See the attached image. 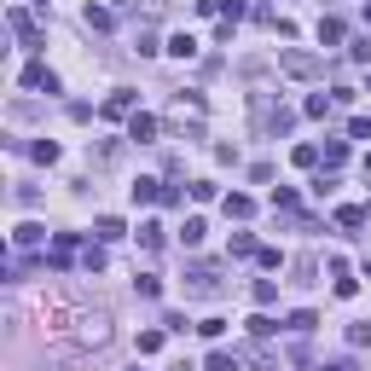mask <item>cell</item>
I'll return each mask as SVG.
<instances>
[{
	"label": "cell",
	"mask_w": 371,
	"mask_h": 371,
	"mask_svg": "<svg viewBox=\"0 0 371 371\" xmlns=\"http://www.w3.org/2000/svg\"><path fill=\"white\" fill-rule=\"evenodd\" d=\"M64 331H70L81 348H105V342H111V313H105V308H93V313L81 308V313L64 325Z\"/></svg>",
	"instance_id": "1"
},
{
	"label": "cell",
	"mask_w": 371,
	"mask_h": 371,
	"mask_svg": "<svg viewBox=\"0 0 371 371\" xmlns=\"http://www.w3.org/2000/svg\"><path fill=\"white\" fill-rule=\"evenodd\" d=\"M220 290V267L198 261V267H186V296H215Z\"/></svg>",
	"instance_id": "2"
},
{
	"label": "cell",
	"mask_w": 371,
	"mask_h": 371,
	"mask_svg": "<svg viewBox=\"0 0 371 371\" xmlns=\"http://www.w3.org/2000/svg\"><path fill=\"white\" fill-rule=\"evenodd\" d=\"M168 122H192V128H203V93H174V105H168Z\"/></svg>",
	"instance_id": "3"
},
{
	"label": "cell",
	"mask_w": 371,
	"mask_h": 371,
	"mask_svg": "<svg viewBox=\"0 0 371 371\" xmlns=\"http://www.w3.org/2000/svg\"><path fill=\"white\" fill-rule=\"evenodd\" d=\"M278 64H285V76H296V81H313V76L325 70V64H319L313 53H296V46H290V53H285V59H278Z\"/></svg>",
	"instance_id": "4"
},
{
	"label": "cell",
	"mask_w": 371,
	"mask_h": 371,
	"mask_svg": "<svg viewBox=\"0 0 371 371\" xmlns=\"http://www.w3.org/2000/svg\"><path fill=\"white\" fill-rule=\"evenodd\" d=\"M24 87L29 93H59V76L46 70V64H24Z\"/></svg>",
	"instance_id": "5"
},
{
	"label": "cell",
	"mask_w": 371,
	"mask_h": 371,
	"mask_svg": "<svg viewBox=\"0 0 371 371\" xmlns=\"http://www.w3.org/2000/svg\"><path fill=\"white\" fill-rule=\"evenodd\" d=\"M128 139H139V146H151V139H157V116L133 111V116H128Z\"/></svg>",
	"instance_id": "6"
},
{
	"label": "cell",
	"mask_w": 371,
	"mask_h": 371,
	"mask_svg": "<svg viewBox=\"0 0 371 371\" xmlns=\"http://www.w3.org/2000/svg\"><path fill=\"white\" fill-rule=\"evenodd\" d=\"M6 24H12V35H18L24 46H41V29L29 24V12H18V6H12V12H6Z\"/></svg>",
	"instance_id": "7"
},
{
	"label": "cell",
	"mask_w": 371,
	"mask_h": 371,
	"mask_svg": "<svg viewBox=\"0 0 371 371\" xmlns=\"http://www.w3.org/2000/svg\"><path fill=\"white\" fill-rule=\"evenodd\" d=\"M105 116H111V122H122V116H133V93H128V87H116V93H111V99H105Z\"/></svg>",
	"instance_id": "8"
},
{
	"label": "cell",
	"mask_w": 371,
	"mask_h": 371,
	"mask_svg": "<svg viewBox=\"0 0 371 371\" xmlns=\"http://www.w3.org/2000/svg\"><path fill=\"white\" fill-rule=\"evenodd\" d=\"M128 192H133V203H163V180H146V174H139Z\"/></svg>",
	"instance_id": "9"
},
{
	"label": "cell",
	"mask_w": 371,
	"mask_h": 371,
	"mask_svg": "<svg viewBox=\"0 0 371 371\" xmlns=\"http://www.w3.org/2000/svg\"><path fill=\"white\" fill-rule=\"evenodd\" d=\"M122 232H128V226H122L116 215H99V220H93V238H99V244H116Z\"/></svg>",
	"instance_id": "10"
},
{
	"label": "cell",
	"mask_w": 371,
	"mask_h": 371,
	"mask_svg": "<svg viewBox=\"0 0 371 371\" xmlns=\"http://www.w3.org/2000/svg\"><path fill=\"white\" fill-rule=\"evenodd\" d=\"M365 220H371V209H360V203H342V209H337V226H348V232L365 226Z\"/></svg>",
	"instance_id": "11"
},
{
	"label": "cell",
	"mask_w": 371,
	"mask_h": 371,
	"mask_svg": "<svg viewBox=\"0 0 371 371\" xmlns=\"http://www.w3.org/2000/svg\"><path fill=\"white\" fill-rule=\"evenodd\" d=\"M41 238H46V232H41V226H35V220H24V226H18V232H12V244H18V250H35V244H41Z\"/></svg>",
	"instance_id": "12"
},
{
	"label": "cell",
	"mask_w": 371,
	"mask_h": 371,
	"mask_svg": "<svg viewBox=\"0 0 371 371\" xmlns=\"http://www.w3.org/2000/svg\"><path fill=\"white\" fill-rule=\"evenodd\" d=\"M238 365H244V360H238V354H226V348H215V354L203 360V371H238Z\"/></svg>",
	"instance_id": "13"
},
{
	"label": "cell",
	"mask_w": 371,
	"mask_h": 371,
	"mask_svg": "<svg viewBox=\"0 0 371 371\" xmlns=\"http://www.w3.org/2000/svg\"><path fill=\"white\" fill-rule=\"evenodd\" d=\"M70 255H76V238L59 232V238H53V267H70Z\"/></svg>",
	"instance_id": "14"
},
{
	"label": "cell",
	"mask_w": 371,
	"mask_h": 371,
	"mask_svg": "<svg viewBox=\"0 0 371 371\" xmlns=\"http://www.w3.org/2000/svg\"><path fill=\"white\" fill-rule=\"evenodd\" d=\"M133 290L146 296V302H157V296H163V278H157V273H139V278H133Z\"/></svg>",
	"instance_id": "15"
},
{
	"label": "cell",
	"mask_w": 371,
	"mask_h": 371,
	"mask_svg": "<svg viewBox=\"0 0 371 371\" xmlns=\"http://www.w3.org/2000/svg\"><path fill=\"white\" fill-rule=\"evenodd\" d=\"M319 46H342V24L337 18H319Z\"/></svg>",
	"instance_id": "16"
},
{
	"label": "cell",
	"mask_w": 371,
	"mask_h": 371,
	"mask_svg": "<svg viewBox=\"0 0 371 371\" xmlns=\"http://www.w3.org/2000/svg\"><path fill=\"white\" fill-rule=\"evenodd\" d=\"M226 215H232V220H250V215H255V203H250L244 192H232V198H226Z\"/></svg>",
	"instance_id": "17"
},
{
	"label": "cell",
	"mask_w": 371,
	"mask_h": 371,
	"mask_svg": "<svg viewBox=\"0 0 371 371\" xmlns=\"http://www.w3.org/2000/svg\"><path fill=\"white\" fill-rule=\"evenodd\" d=\"M273 331H278V319H267V313H255V319H250V337H255V342H267Z\"/></svg>",
	"instance_id": "18"
},
{
	"label": "cell",
	"mask_w": 371,
	"mask_h": 371,
	"mask_svg": "<svg viewBox=\"0 0 371 371\" xmlns=\"http://www.w3.org/2000/svg\"><path fill=\"white\" fill-rule=\"evenodd\" d=\"M285 325H290V337H308V331H313V325H319V319H313V313H308V308H302V313H290V319H285Z\"/></svg>",
	"instance_id": "19"
},
{
	"label": "cell",
	"mask_w": 371,
	"mask_h": 371,
	"mask_svg": "<svg viewBox=\"0 0 371 371\" xmlns=\"http://www.w3.org/2000/svg\"><path fill=\"white\" fill-rule=\"evenodd\" d=\"M168 53H174V59H198V41H192V35H174Z\"/></svg>",
	"instance_id": "20"
},
{
	"label": "cell",
	"mask_w": 371,
	"mask_h": 371,
	"mask_svg": "<svg viewBox=\"0 0 371 371\" xmlns=\"http://www.w3.org/2000/svg\"><path fill=\"white\" fill-rule=\"evenodd\" d=\"M348 157V139H325V168H337Z\"/></svg>",
	"instance_id": "21"
},
{
	"label": "cell",
	"mask_w": 371,
	"mask_h": 371,
	"mask_svg": "<svg viewBox=\"0 0 371 371\" xmlns=\"http://www.w3.org/2000/svg\"><path fill=\"white\" fill-rule=\"evenodd\" d=\"M203 232H209V226H203L198 215H186V226H180V238H186V244H203Z\"/></svg>",
	"instance_id": "22"
},
{
	"label": "cell",
	"mask_w": 371,
	"mask_h": 371,
	"mask_svg": "<svg viewBox=\"0 0 371 371\" xmlns=\"http://www.w3.org/2000/svg\"><path fill=\"white\" fill-rule=\"evenodd\" d=\"M290 163H296V168H319V146H296Z\"/></svg>",
	"instance_id": "23"
},
{
	"label": "cell",
	"mask_w": 371,
	"mask_h": 371,
	"mask_svg": "<svg viewBox=\"0 0 371 371\" xmlns=\"http://www.w3.org/2000/svg\"><path fill=\"white\" fill-rule=\"evenodd\" d=\"M29 157H35V163H59V146H53V139H35Z\"/></svg>",
	"instance_id": "24"
},
{
	"label": "cell",
	"mask_w": 371,
	"mask_h": 371,
	"mask_svg": "<svg viewBox=\"0 0 371 371\" xmlns=\"http://www.w3.org/2000/svg\"><path fill=\"white\" fill-rule=\"evenodd\" d=\"M331 105H337V99H325V93H313V99H308V105H302V111H308V116H319V122H325V116H331Z\"/></svg>",
	"instance_id": "25"
},
{
	"label": "cell",
	"mask_w": 371,
	"mask_h": 371,
	"mask_svg": "<svg viewBox=\"0 0 371 371\" xmlns=\"http://www.w3.org/2000/svg\"><path fill=\"white\" fill-rule=\"evenodd\" d=\"M81 267H87V273H105V250L87 244V250H81Z\"/></svg>",
	"instance_id": "26"
},
{
	"label": "cell",
	"mask_w": 371,
	"mask_h": 371,
	"mask_svg": "<svg viewBox=\"0 0 371 371\" xmlns=\"http://www.w3.org/2000/svg\"><path fill=\"white\" fill-rule=\"evenodd\" d=\"M278 302V285H273V278H261V285H255V308H273Z\"/></svg>",
	"instance_id": "27"
},
{
	"label": "cell",
	"mask_w": 371,
	"mask_h": 371,
	"mask_svg": "<svg viewBox=\"0 0 371 371\" xmlns=\"http://www.w3.org/2000/svg\"><path fill=\"white\" fill-rule=\"evenodd\" d=\"M250 6H244V0H220V24H238Z\"/></svg>",
	"instance_id": "28"
},
{
	"label": "cell",
	"mask_w": 371,
	"mask_h": 371,
	"mask_svg": "<svg viewBox=\"0 0 371 371\" xmlns=\"http://www.w3.org/2000/svg\"><path fill=\"white\" fill-rule=\"evenodd\" d=\"M139 244L157 250V244H163V226H157V220H146V226H139Z\"/></svg>",
	"instance_id": "29"
},
{
	"label": "cell",
	"mask_w": 371,
	"mask_h": 371,
	"mask_svg": "<svg viewBox=\"0 0 371 371\" xmlns=\"http://www.w3.org/2000/svg\"><path fill=\"white\" fill-rule=\"evenodd\" d=\"M337 192V174H313V198H331Z\"/></svg>",
	"instance_id": "30"
},
{
	"label": "cell",
	"mask_w": 371,
	"mask_h": 371,
	"mask_svg": "<svg viewBox=\"0 0 371 371\" xmlns=\"http://www.w3.org/2000/svg\"><path fill=\"white\" fill-rule=\"evenodd\" d=\"M232 255H255V238H250V232H232Z\"/></svg>",
	"instance_id": "31"
},
{
	"label": "cell",
	"mask_w": 371,
	"mask_h": 371,
	"mask_svg": "<svg viewBox=\"0 0 371 371\" xmlns=\"http://www.w3.org/2000/svg\"><path fill=\"white\" fill-rule=\"evenodd\" d=\"M87 29H111V12L105 6H87Z\"/></svg>",
	"instance_id": "32"
},
{
	"label": "cell",
	"mask_w": 371,
	"mask_h": 371,
	"mask_svg": "<svg viewBox=\"0 0 371 371\" xmlns=\"http://www.w3.org/2000/svg\"><path fill=\"white\" fill-rule=\"evenodd\" d=\"M163 348V331H139V354H157Z\"/></svg>",
	"instance_id": "33"
},
{
	"label": "cell",
	"mask_w": 371,
	"mask_h": 371,
	"mask_svg": "<svg viewBox=\"0 0 371 371\" xmlns=\"http://www.w3.org/2000/svg\"><path fill=\"white\" fill-rule=\"evenodd\" d=\"M348 342L354 348H371V325H348Z\"/></svg>",
	"instance_id": "34"
},
{
	"label": "cell",
	"mask_w": 371,
	"mask_h": 371,
	"mask_svg": "<svg viewBox=\"0 0 371 371\" xmlns=\"http://www.w3.org/2000/svg\"><path fill=\"white\" fill-rule=\"evenodd\" d=\"M116 157H122V146H116V139H105V146H99V168H111Z\"/></svg>",
	"instance_id": "35"
},
{
	"label": "cell",
	"mask_w": 371,
	"mask_h": 371,
	"mask_svg": "<svg viewBox=\"0 0 371 371\" xmlns=\"http://www.w3.org/2000/svg\"><path fill=\"white\" fill-rule=\"evenodd\" d=\"M255 261H261L267 273H278V267H285V255H278V250H255Z\"/></svg>",
	"instance_id": "36"
},
{
	"label": "cell",
	"mask_w": 371,
	"mask_h": 371,
	"mask_svg": "<svg viewBox=\"0 0 371 371\" xmlns=\"http://www.w3.org/2000/svg\"><path fill=\"white\" fill-rule=\"evenodd\" d=\"M348 139H371V116H354L348 122Z\"/></svg>",
	"instance_id": "37"
},
{
	"label": "cell",
	"mask_w": 371,
	"mask_h": 371,
	"mask_svg": "<svg viewBox=\"0 0 371 371\" xmlns=\"http://www.w3.org/2000/svg\"><path fill=\"white\" fill-rule=\"evenodd\" d=\"M325 371H354V365H325Z\"/></svg>",
	"instance_id": "38"
},
{
	"label": "cell",
	"mask_w": 371,
	"mask_h": 371,
	"mask_svg": "<svg viewBox=\"0 0 371 371\" xmlns=\"http://www.w3.org/2000/svg\"><path fill=\"white\" fill-rule=\"evenodd\" d=\"M365 24H371V0H365Z\"/></svg>",
	"instance_id": "39"
},
{
	"label": "cell",
	"mask_w": 371,
	"mask_h": 371,
	"mask_svg": "<svg viewBox=\"0 0 371 371\" xmlns=\"http://www.w3.org/2000/svg\"><path fill=\"white\" fill-rule=\"evenodd\" d=\"M365 174H371V151H365Z\"/></svg>",
	"instance_id": "40"
},
{
	"label": "cell",
	"mask_w": 371,
	"mask_h": 371,
	"mask_svg": "<svg viewBox=\"0 0 371 371\" xmlns=\"http://www.w3.org/2000/svg\"><path fill=\"white\" fill-rule=\"evenodd\" d=\"M365 278H371V261H365Z\"/></svg>",
	"instance_id": "41"
},
{
	"label": "cell",
	"mask_w": 371,
	"mask_h": 371,
	"mask_svg": "<svg viewBox=\"0 0 371 371\" xmlns=\"http://www.w3.org/2000/svg\"><path fill=\"white\" fill-rule=\"evenodd\" d=\"M35 6H46V0H35Z\"/></svg>",
	"instance_id": "42"
}]
</instances>
